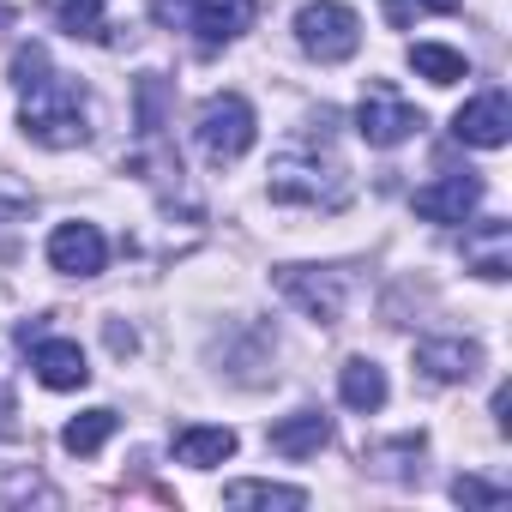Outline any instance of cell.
<instances>
[{
  "label": "cell",
  "instance_id": "cell-1",
  "mask_svg": "<svg viewBox=\"0 0 512 512\" xmlns=\"http://www.w3.org/2000/svg\"><path fill=\"white\" fill-rule=\"evenodd\" d=\"M13 85L25 91V103H19L25 139H37L49 151H73V145L91 139V127H85V91H79V79H67V73L49 67L43 43H25L13 55Z\"/></svg>",
  "mask_w": 512,
  "mask_h": 512
},
{
  "label": "cell",
  "instance_id": "cell-2",
  "mask_svg": "<svg viewBox=\"0 0 512 512\" xmlns=\"http://www.w3.org/2000/svg\"><path fill=\"white\" fill-rule=\"evenodd\" d=\"M272 199H284V205H326V211H338V205L350 199V187H344V169H338L332 157L284 151V157L272 163Z\"/></svg>",
  "mask_w": 512,
  "mask_h": 512
},
{
  "label": "cell",
  "instance_id": "cell-3",
  "mask_svg": "<svg viewBox=\"0 0 512 512\" xmlns=\"http://www.w3.org/2000/svg\"><path fill=\"white\" fill-rule=\"evenodd\" d=\"M296 43L320 61V67H338L362 49V19L344 7V0H308L296 13Z\"/></svg>",
  "mask_w": 512,
  "mask_h": 512
},
{
  "label": "cell",
  "instance_id": "cell-4",
  "mask_svg": "<svg viewBox=\"0 0 512 512\" xmlns=\"http://www.w3.org/2000/svg\"><path fill=\"white\" fill-rule=\"evenodd\" d=\"M253 139H260V121H253V103H247V97L223 91V97H211V103L199 109V151H205L211 163L247 157Z\"/></svg>",
  "mask_w": 512,
  "mask_h": 512
},
{
  "label": "cell",
  "instance_id": "cell-5",
  "mask_svg": "<svg viewBox=\"0 0 512 512\" xmlns=\"http://www.w3.org/2000/svg\"><path fill=\"white\" fill-rule=\"evenodd\" d=\"M356 133H362L374 151H392V145H404L410 133H422V109L404 103L392 85H374V91L362 97V109H356Z\"/></svg>",
  "mask_w": 512,
  "mask_h": 512
},
{
  "label": "cell",
  "instance_id": "cell-6",
  "mask_svg": "<svg viewBox=\"0 0 512 512\" xmlns=\"http://www.w3.org/2000/svg\"><path fill=\"white\" fill-rule=\"evenodd\" d=\"M452 139H458V145H476V151H500V145L512 139V103H506V91L470 97V103L452 115Z\"/></svg>",
  "mask_w": 512,
  "mask_h": 512
},
{
  "label": "cell",
  "instance_id": "cell-7",
  "mask_svg": "<svg viewBox=\"0 0 512 512\" xmlns=\"http://www.w3.org/2000/svg\"><path fill=\"white\" fill-rule=\"evenodd\" d=\"M278 290L308 314V320H320V326H338L344 320V278L338 272H308V266H284L278 272Z\"/></svg>",
  "mask_w": 512,
  "mask_h": 512
},
{
  "label": "cell",
  "instance_id": "cell-8",
  "mask_svg": "<svg viewBox=\"0 0 512 512\" xmlns=\"http://www.w3.org/2000/svg\"><path fill=\"white\" fill-rule=\"evenodd\" d=\"M103 260H109V241H103L97 223H61L49 235V266L67 272V278H97Z\"/></svg>",
  "mask_w": 512,
  "mask_h": 512
},
{
  "label": "cell",
  "instance_id": "cell-9",
  "mask_svg": "<svg viewBox=\"0 0 512 512\" xmlns=\"http://www.w3.org/2000/svg\"><path fill=\"white\" fill-rule=\"evenodd\" d=\"M416 217H428V223H464L476 205H482V181L470 175V169H458V175H440V181H428V187H416Z\"/></svg>",
  "mask_w": 512,
  "mask_h": 512
},
{
  "label": "cell",
  "instance_id": "cell-10",
  "mask_svg": "<svg viewBox=\"0 0 512 512\" xmlns=\"http://www.w3.org/2000/svg\"><path fill=\"white\" fill-rule=\"evenodd\" d=\"M416 368H422L428 380H440V386L470 380V374L482 368V344H470V338H422V344H416Z\"/></svg>",
  "mask_w": 512,
  "mask_h": 512
},
{
  "label": "cell",
  "instance_id": "cell-11",
  "mask_svg": "<svg viewBox=\"0 0 512 512\" xmlns=\"http://www.w3.org/2000/svg\"><path fill=\"white\" fill-rule=\"evenodd\" d=\"M31 368H37V380H43L49 392H79V386L91 380V362H85V350H79L73 338H43V344L31 350Z\"/></svg>",
  "mask_w": 512,
  "mask_h": 512
},
{
  "label": "cell",
  "instance_id": "cell-12",
  "mask_svg": "<svg viewBox=\"0 0 512 512\" xmlns=\"http://www.w3.org/2000/svg\"><path fill=\"white\" fill-rule=\"evenodd\" d=\"M253 13H260L253 0H193V7H187V25L199 31L205 49H217V43H235V37L253 25Z\"/></svg>",
  "mask_w": 512,
  "mask_h": 512
},
{
  "label": "cell",
  "instance_id": "cell-13",
  "mask_svg": "<svg viewBox=\"0 0 512 512\" xmlns=\"http://www.w3.org/2000/svg\"><path fill=\"white\" fill-rule=\"evenodd\" d=\"M272 452L284 458H320V446H332V416L326 410H296L284 422H272Z\"/></svg>",
  "mask_w": 512,
  "mask_h": 512
},
{
  "label": "cell",
  "instance_id": "cell-14",
  "mask_svg": "<svg viewBox=\"0 0 512 512\" xmlns=\"http://www.w3.org/2000/svg\"><path fill=\"white\" fill-rule=\"evenodd\" d=\"M338 398H344L350 410L374 416V410L386 404V368H380V362H368V356H350V362L338 368Z\"/></svg>",
  "mask_w": 512,
  "mask_h": 512
},
{
  "label": "cell",
  "instance_id": "cell-15",
  "mask_svg": "<svg viewBox=\"0 0 512 512\" xmlns=\"http://www.w3.org/2000/svg\"><path fill=\"white\" fill-rule=\"evenodd\" d=\"M223 458H235V428H181V434H175V464L211 470V464H223Z\"/></svg>",
  "mask_w": 512,
  "mask_h": 512
},
{
  "label": "cell",
  "instance_id": "cell-16",
  "mask_svg": "<svg viewBox=\"0 0 512 512\" xmlns=\"http://www.w3.org/2000/svg\"><path fill=\"white\" fill-rule=\"evenodd\" d=\"M115 428H121V416L97 404V410H85V416H73V422L61 428V446H67L73 458H91V452H103V446H109V434H115Z\"/></svg>",
  "mask_w": 512,
  "mask_h": 512
},
{
  "label": "cell",
  "instance_id": "cell-17",
  "mask_svg": "<svg viewBox=\"0 0 512 512\" xmlns=\"http://www.w3.org/2000/svg\"><path fill=\"white\" fill-rule=\"evenodd\" d=\"M506 241H512V229H506L500 217H488V223L476 229V241H464L470 260H476V278H488V284L506 278Z\"/></svg>",
  "mask_w": 512,
  "mask_h": 512
},
{
  "label": "cell",
  "instance_id": "cell-18",
  "mask_svg": "<svg viewBox=\"0 0 512 512\" xmlns=\"http://www.w3.org/2000/svg\"><path fill=\"white\" fill-rule=\"evenodd\" d=\"M410 67H416L428 85H458V79H470V61H464L458 49H446V43H410Z\"/></svg>",
  "mask_w": 512,
  "mask_h": 512
},
{
  "label": "cell",
  "instance_id": "cell-19",
  "mask_svg": "<svg viewBox=\"0 0 512 512\" xmlns=\"http://www.w3.org/2000/svg\"><path fill=\"white\" fill-rule=\"evenodd\" d=\"M223 506H308V488H284V482H229Z\"/></svg>",
  "mask_w": 512,
  "mask_h": 512
},
{
  "label": "cell",
  "instance_id": "cell-20",
  "mask_svg": "<svg viewBox=\"0 0 512 512\" xmlns=\"http://www.w3.org/2000/svg\"><path fill=\"white\" fill-rule=\"evenodd\" d=\"M61 31L67 37H85V43H109V19H103V0H61L55 7Z\"/></svg>",
  "mask_w": 512,
  "mask_h": 512
},
{
  "label": "cell",
  "instance_id": "cell-21",
  "mask_svg": "<svg viewBox=\"0 0 512 512\" xmlns=\"http://www.w3.org/2000/svg\"><path fill=\"white\" fill-rule=\"evenodd\" d=\"M452 500H458V506H506V488H494V482H482V476H458V482H452Z\"/></svg>",
  "mask_w": 512,
  "mask_h": 512
},
{
  "label": "cell",
  "instance_id": "cell-22",
  "mask_svg": "<svg viewBox=\"0 0 512 512\" xmlns=\"http://www.w3.org/2000/svg\"><path fill=\"white\" fill-rule=\"evenodd\" d=\"M416 7H428V13H458L464 0H416Z\"/></svg>",
  "mask_w": 512,
  "mask_h": 512
},
{
  "label": "cell",
  "instance_id": "cell-23",
  "mask_svg": "<svg viewBox=\"0 0 512 512\" xmlns=\"http://www.w3.org/2000/svg\"><path fill=\"white\" fill-rule=\"evenodd\" d=\"M0 25H13V13H7V7H0Z\"/></svg>",
  "mask_w": 512,
  "mask_h": 512
}]
</instances>
